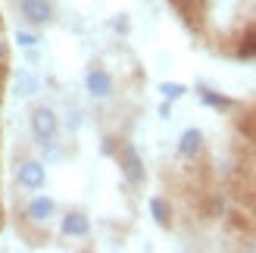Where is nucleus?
I'll return each instance as SVG.
<instances>
[{
    "label": "nucleus",
    "instance_id": "obj_1",
    "mask_svg": "<svg viewBox=\"0 0 256 253\" xmlns=\"http://www.w3.org/2000/svg\"><path fill=\"white\" fill-rule=\"evenodd\" d=\"M32 132H34V138H38L41 144L54 141L56 132H60V119H56V112L50 110V106H38V110L32 112Z\"/></svg>",
    "mask_w": 256,
    "mask_h": 253
},
{
    "label": "nucleus",
    "instance_id": "obj_2",
    "mask_svg": "<svg viewBox=\"0 0 256 253\" xmlns=\"http://www.w3.org/2000/svg\"><path fill=\"white\" fill-rule=\"evenodd\" d=\"M119 162H122V175H125V182H128V184H144L147 172H144V162H140L138 150H134L132 144H125V147H122Z\"/></svg>",
    "mask_w": 256,
    "mask_h": 253
},
{
    "label": "nucleus",
    "instance_id": "obj_3",
    "mask_svg": "<svg viewBox=\"0 0 256 253\" xmlns=\"http://www.w3.org/2000/svg\"><path fill=\"white\" fill-rule=\"evenodd\" d=\"M84 88H88V94H91V97L106 100V97L112 94V75H110L106 69L94 66V69H88V72H84Z\"/></svg>",
    "mask_w": 256,
    "mask_h": 253
},
{
    "label": "nucleus",
    "instance_id": "obj_4",
    "mask_svg": "<svg viewBox=\"0 0 256 253\" xmlns=\"http://www.w3.org/2000/svg\"><path fill=\"white\" fill-rule=\"evenodd\" d=\"M19 182L22 188H28V191H41L44 182H47V169L41 160H25L19 166Z\"/></svg>",
    "mask_w": 256,
    "mask_h": 253
},
{
    "label": "nucleus",
    "instance_id": "obj_5",
    "mask_svg": "<svg viewBox=\"0 0 256 253\" xmlns=\"http://www.w3.org/2000/svg\"><path fill=\"white\" fill-rule=\"evenodd\" d=\"M22 16L28 25H50L54 22V6L47 4V0H22Z\"/></svg>",
    "mask_w": 256,
    "mask_h": 253
},
{
    "label": "nucleus",
    "instance_id": "obj_6",
    "mask_svg": "<svg viewBox=\"0 0 256 253\" xmlns=\"http://www.w3.org/2000/svg\"><path fill=\"white\" fill-rule=\"evenodd\" d=\"M62 234L66 238H88L91 234V222L84 212H66L62 216Z\"/></svg>",
    "mask_w": 256,
    "mask_h": 253
},
{
    "label": "nucleus",
    "instance_id": "obj_7",
    "mask_svg": "<svg viewBox=\"0 0 256 253\" xmlns=\"http://www.w3.org/2000/svg\"><path fill=\"white\" fill-rule=\"evenodd\" d=\"M178 154L184 160H197L203 154V134L197 128H188L182 138H178Z\"/></svg>",
    "mask_w": 256,
    "mask_h": 253
},
{
    "label": "nucleus",
    "instance_id": "obj_8",
    "mask_svg": "<svg viewBox=\"0 0 256 253\" xmlns=\"http://www.w3.org/2000/svg\"><path fill=\"white\" fill-rule=\"evenodd\" d=\"M54 212H56V204L50 197H34L32 204L25 206V216H28L32 222H47Z\"/></svg>",
    "mask_w": 256,
    "mask_h": 253
},
{
    "label": "nucleus",
    "instance_id": "obj_9",
    "mask_svg": "<svg viewBox=\"0 0 256 253\" xmlns=\"http://www.w3.org/2000/svg\"><path fill=\"white\" fill-rule=\"evenodd\" d=\"M150 212H153V219H156L162 228H169V225H172V206L166 204L162 197H150Z\"/></svg>",
    "mask_w": 256,
    "mask_h": 253
},
{
    "label": "nucleus",
    "instance_id": "obj_10",
    "mask_svg": "<svg viewBox=\"0 0 256 253\" xmlns=\"http://www.w3.org/2000/svg\"><path fill=\"white\" fill-rule=\"evenodd\" d=\"M200 97H203V104H206V106H216V110H228V106H232V100H228V97H219V94H212V91H200Z\"/></svg>",
    "mask_w": 256,
    "mask_h": 253
},
{
    "label": "nucleus",
    "instance_id": "obj_11",
    "mask_svg": "<svg viewBox=\"0 0 256 253\" xmlns=\"http://www.w3.org/2000/svg\"><path fill=\"white\" fill-rule=\"evenodd\" d=\"M160 91H162V97H166V100H178V97L184 94V84H175V82H162V84H160Z\"/></svg>",
    "mask_w": 256,
    "mask_h": 253
},
{
    "label": "nucleus",
    "instance_id": "obj_12",
    "mask_svg": "<svg viewBox=\"0 0 256 253\" xmlns=\"http://www.w3.org/2000/svg\"><path fill=\"white\" fill-rule=\"evenodd\" d=\"M240 56H256V32L244 38V44H240Z\"/></svg>",
    "mask_w": 256,
    "mask_h": 253
},
{
    "label": "nucleus",
    "instance_id": "obj_13",
    "mask_svg": "<svg viewBox=\"0 0 256 253\" xmlns=\"http://www.w3.org/2000/svg\"><path fill=\"white\" fill-rule=\"evenodd\" d=\"M19 88H22L19 94H32V91H38V82L32 78V75H19Z\"/></svg>",
    "mask_w": 256,
    "mask_h": 253
},
{
    "label": "nucleus",
    "instance_id": "obj_14",
    "mask_svg": "<svg viewBox=\"0 0 256 253\" xmlns=\"http://www.w3.org/2000/svg\"><path fill=\"white\" fill-rule=\"evenodd\" d=\"M16 41H19L22 47H34V44H38V34H32V32H19Z\"/></svg>",
    "mask_w": 256,
    "mask_h": 253
},
{
    "label": "nucleus",
    "instance_id": "obj_15",
    "mask_svg": "<svg viewBox=\"0 0 256 253\" xmlns=\"http://www.w3.org/2000/svg\"><path fill=\"white\" fill-rule=\"evenodd\" d=\"M6 56V44H4V38H0V60Z\"/></svg>",
    "mask_w": 256,
    "mask_h": 253
}]
</instances>
